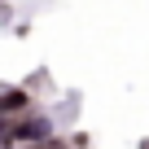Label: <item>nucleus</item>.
Here are the masks:
<instances>
[{
  "instance_id": "obj_1",
  "label": "nucleus",
  "mask_w": 149,
  "mask_h": 149,
  "mask_svg": "<svg viewBox=\"0 0 149 149\" xmlns=\"http://www.w3.org/2000/svg\"><path fill=\"white\" fill-rule=\"evenodd\" d=\"M53 127H48V118H31V123H13V145L18 140H44Z\"/></svg>"
},
{
  "instance_id": "obj_2",
  "label": "nucleus",
  "mask_w": 149,
  "mask_h": 149,
  "mask_svg": "<svg viewBox=\"0 0 149 149\" xmlns=\"http://www.w3.org/2000/svg\"><path fill=\"white\" fill-rule=\"evenodd\" d=\"M18 110H26V92H22V88L0 92V114H18Z\"/></svg>"
},
{
  "instance_id": "obj_3",
  "label": "nucleus",
  "mask_w": 149,
  "mask_h": 149,
  "mask_svg": "<svg viewBox=\"0 0 149 149\" xmlns=\"http://www.w3.org/2000/svg\"><path fill=\"white\" fill-rule=\"evenodd\" d=\"M0 140H13V123H9L5 114H0Z\"/></svg>"
}]
</instances>
